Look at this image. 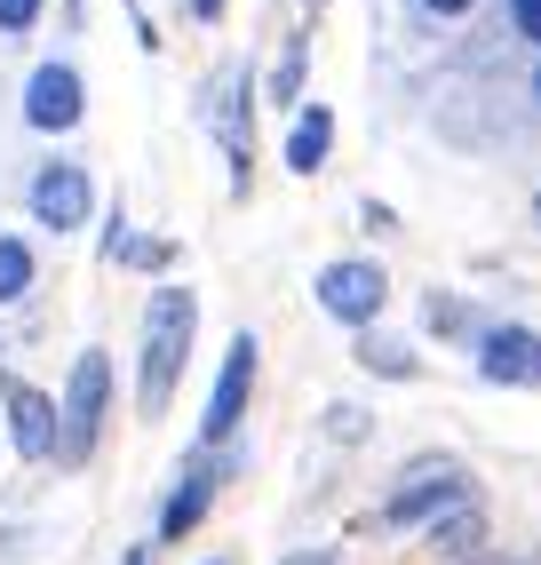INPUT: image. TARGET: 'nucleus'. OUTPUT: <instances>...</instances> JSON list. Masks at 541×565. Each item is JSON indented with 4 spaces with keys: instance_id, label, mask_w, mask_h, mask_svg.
I'll return each instance as SVG.
<instances>
[{
    "instance_id": "obj_10",
    "label": "nucleus",
    "mask_w": 541,
    "mask_h": 565,
    "mask_svg": "<svg viewBox=\"0 0 541 565\" xmlns=\"http://www.w3.org/2000/svg\"><path fill=\"white\" fill-rule=\"evenodd\" d=\"M438 510H462V478L454 470H431L422 486H399V494H391V525H422Z\"/></svg>"
},
{
    "instance_id": "obj_20",
    "label": "nucleus",
    "mask_w": 541,
    "mask_h": 565,
    "mask_svg": "<svg viewBox=\"0 0 541 565\" xmlns=\"http://www.w3.org/2000/svg\"><path fill=\"white\" fill-rule=\"evenodd\" d=\"M422 9H431V17H462L470 0H422Z\"/></svg>"
},
{
    "instance_id": "obj_18",
    "label": "nucleus",
    "mask_w": 541,
    "mask_h": 565,
    "mask_svg": "<svg viewBox=\"0 0 541 565\" xmlns=\"http://www.w3.org/2000/svg\"><path fill=\"white\" fill-rule=\"evenodd\" d=\"M510 17H518L526 41H541V0H510Z\"/></svg>"
},
{
    "instance_id": "obj_24",
    "label": "nucleus",
    "mask_w": 541,
    "mask_h": 565,
    "mask_svg": "<svg viewBox=\"0 0 541 565\" xmlns=\"http://www.w3.org/2000/svg\"><path fill=\"white\" fill-rule=\"evenodd\" d=\"M533 223H541V192H533Z\"/></svg>"
},
{
    "instance_id": "obj_15",
    "label": "nucleus",
    "mask_w": 541,
    "mask_h": 565,
    "mask_svg": "<svg viewBox=\"0 0 541 565\" xmlns=\"http://www.w3.org/2000/svg\"><path fill=\"white\" fill-rule=\"evenodd\" d=\"M438 542H446V550H470V542H478V510H470V502H462V510H446Z\"/></svg>"
},
{
    "instance_id": "obj_14",
    "label": "nucleus",
    "mask_w": 541,
    "mask_h": 565,
    "mask_svg": "<svg viewBox=\"0 0 541 565\" xmlns=\"http://www.w3.org/2000/svg\"><path fill=\"white\" fill-rule=\"evenodd\" d=\"M359 359H367L374 374H414V351H399V343H382V334H367V343H359Z\"/></svg>"
},
{
    "instance_id": "obj_16",
    "label": "nucleus",
    "mask_w": 541,
    "mask_h": 565,
    "mask_svg": "<svg viewBox=\"0 0 541 565\" xmlns=\"http://www.w3.org/2000/svg\"><path fill=\"white\" fill-rule=\"evenodd\" d=\"M295 88H303V41L287 49V64H279V72H270V96H279V104H295Z\"/></svg>"
},
{
    "instance_id": "obj_22",
    "label": "nucleus",
    "mask_w": 541,
    "mask_h": 565,
    "mask_svg": "<svg viewBox=\"0 0 541 565\" xmlns=\"http://www.w3.org/2000/svg\"><path fill=\"white\" fill-rule=\"evenodd\" d=\"M120 565H151V550H128V557H120Z\"/></svg>"
},
{
    "instance_id": "obj_23",
    "label": "nucleus",
    "mask_w": 541,
    "mask_h": 565,
    "mask_svg": "<svg viewBox=\"0 0 541 565\" xmlns=\"http://www.w3.org/2000/svg\"><path fill=\"white\" fill-rule=\"evenodd\" d=\"M470 565H518V557H470Z\"/></svg>"
},
{
    "instance_id": "obj_11",
    "label": "nucleus",
    "mask_w": 541,
    "mask_h": 565,
    "mask_svg": "<svg viewBox=\"0 0 541 565\" xmlns=\"http://www.w3.org/2000/svg\"><path fill=\"white\" fill-rule=\"evenodd\" d=\"M208 494H215V470H208V462H191V470H183V486L168 494V510H160V542H183L191 525H200Z\"/></svg>"
},
{
    "instance_id": "obj_6",
    "label": "nucleus",
    "mask_w": 541,
    "mask_h": 565,
    "mask_svg": "<svg viewBox=\"0 0 541 565\" xmlns=\"http://www.w3.org/2000/svg\"><path fill=\"white\" fill-rule=\"evenodd\" d=\"M382 295H391V279H382L374 263H327V271H319V303L335 319H351V327H367L382 311Z\"/></svg>"
},
{
    "instance_id": "obj_2",
    "label": "nucleus",
    "mask_w": 541,
    "mask_h": 565,
    "mask_svg": "<svg viewBox=\"0 0 541 565\" xmlns=\"http://www.w3.org/2000/svg\"><path fill=\"white\" fill-rule=\"evenodd\" d=\"M104 406H112V359L104 351H81L72 366V391L56 406V462H88V446L104 430Z\"/></svg>"
},
{
    "instance_id": "obj_8",
    "label": "nucleus",
    "mask_w": 541,
    "mask_h": 565,
    "mask_svg": "<svg viewBox=\"0 0 541 565\" xmlns=\"http://www.w3.org/2000/svg\"><path fill=\"white\" fill-rule=\"evenodd\" d=\"M9 438H17L24 462L56 455V406H49L41 391H24V383H9Z\"/></svg>"
},
{
    "instance_id": "obj_7",
    "label": "nucleus",
    "mask_w": 541,
    "mask_h": 565,
    "mask_svg": "<svg viewBox=\"0 0 541 565\" xmlns=\"http://www.w3.org/2000/svg\"><path fill=\"white\" fill-rule=\"evenodd\" d=\"M478 374H486V383H541V334L494 327L486 343H478Z\"/></svg>"
},
{
    "instance_id": "obj_12",
    "label": "nucleus",
    "mask_w": 541,
    "mask_h": 565,
    "mask_svg": "<svg viewBox=\"0 0 541 565\" xmlns=\"http://www.w3.org/2000/svg\"><path fill=\"white\" fill-rule=\"evenodd\" d=\"M327 143H335V111L311 104V111L295 120V136H287V168H295V175H319V168H327Z\"/></svg>"
},
{
    "instance_id": "obj_4",
    "label": "nucleus",
    "mask_w": 541,
    "mask_h": 565,
    "mask_svg": "<svg viewBox=\"0 0 541 565\" xmlns=\"http://www.w3.org/2000/svg\"><path fill=\"white\" fill-rule=\"evenodd\" d=\"M247 391H255V343L240 334V343L223 351V374H215V398H208V423H200V438H208V446H223L231 430H240V414H247Z\"/></svg>"
},
{
    "instance_id": "obj_21",
    "label": "nucleus",
    "mask_w": 541,
    "mask_h": 565,
    "mask_svg": "<svg viewBox=\"0 0 541 565\" xmlns=\"http://www.w3.org/2000/svg\"><path fill=\"white\" fill-rule=\"evenodd\" d=\"M183 9H191V17H223V0H183Z\"/></svg>"
},
{
    "instance_id": "obj_5",
    "label": "nucleus",
    "mask_w": 541,
    "mask_h": 565,
    "mask_svg": "<svg viewBox=\"0 0 541 565\" xmlns=\"http://www.w3.org/2000/svg\"><path fill=\"white\" fill-rule=\"evenodd\" d=\"M81 72H72V64H41V72H32V81H24V120L32 128H49V136H64V128H81Z\"/></svg>"
},
{
    "instance_id": "obj_19",
    "label": "nucleus",
    "mask_w": 541,
    "mask_h": 565,
    "mask_svg": "<svg viewBox=\"0 0 541 565\" xmlns=\"http://www.w3.org/2000/svg\"><path fill=\"white\" fill-rule=\"evenodd\" d=\"M279 565H335L327 550H295V557H279Z\"/></svg>"
},
{
    "instance_id": "obj_25",
    "label": "nucleus",
    "mask_w": 541,
    "mask_h": 565,
    "mask_svg": "<svg viewBox=\"0 0 541 565\" xmlns=\"http://www.w3.org/2000/svg\"><path fill=\"white\" fill-rule=\"evenodd\" d=\"M533 96H541V81H533Z\"/></svg>"
},
{
    "instance_id": "obj_13",
    "label": "nucleus",
    "mask_w": 541,
    "mask_h": 565,
    "mask_svg": "<svg viewBox=\"0 0 541 565\" xmlns=\"http://www.w3.org/2000/svg\"><path fill=\"white\" fill-rule=\"evenodd\" d=\"M32 287V247L24 239H0V303H17Z\"/></svg>"
},
{
    "instance_id": "obj_9",
    "label": "nucleus",
    "mask_w": 541,
    "mask_h": 565,
    "mask_svg": "<svg viewBox=\"0 0 541 565\" xmlns=\"http://www.w3.org/2000/svg\"><path fill=\"white\" fill-rule=\"evenodd\" d=\"M215 128H223V152H231V183H247V72H223V96H215Z\"/></svg>"
},
{
    "instance_id": "obj_1",
    "label": "nucleus",
    "mask_w": 541,
    "mask_h": 565,
    "mask_svg": "<svg viewBox=\"0 0 541 565\" xmlns=\"http://www.w3.org/2000/svg\"><path fill=\"white\" fill-rule=\"evenodd\" d=\"M191 327H200V295L191 287H151V311H144V414H160L168 391H176V374L191 359Z\"/></svg>"
},
{
    "instance_id": "obj_3",
    "label": "nucleus",
    "mask_w": 541,
    "mask_h": 565,
    "mask_svg": "<svg viewBox=\"0 0 541 565\" xmlns=\"http://www.w3.org/2000/svg\"><path fill=\"white\" fill-rule=\"evenodd\" d=\"M88 207H96V183H88V168L49 160L41 175H32V215H41L49 232H81V223H88Z\"/></svg>"
},
{
    "instance_id": "obj_17",
    "label": "nucleus",
    "mask_w": 541,
    "mask_h": 565,
    "mask_svg": "<svg viewBox=\"0 0 541 565\" xmlns=\"http://www.w3.org/2000/svg\"><path fill=\"white\" fill-rule=\"evenodd\" d=\"M32 17H41V0H0V32H32Z\"/></svg>"
}]
</instances>
